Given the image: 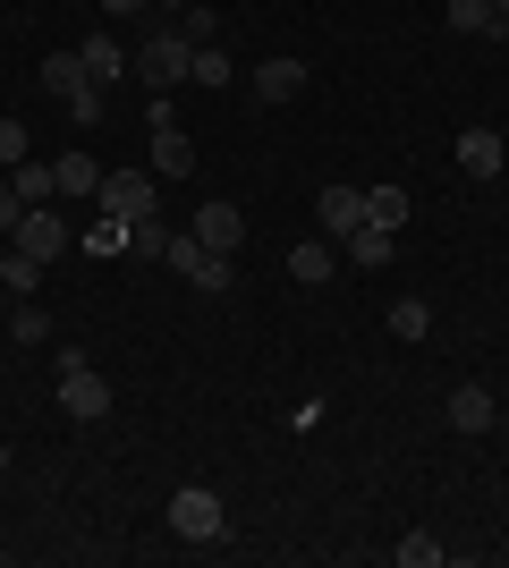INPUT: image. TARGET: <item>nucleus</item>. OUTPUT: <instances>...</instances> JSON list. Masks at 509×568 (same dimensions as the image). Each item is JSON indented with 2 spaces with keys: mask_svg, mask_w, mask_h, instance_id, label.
<instances>
[{
  "mask_svg": "<svg viewBox=\"0 0 509 568\" xmlns=\"http://www.w3.org/2000/svg\"><path fill=\"white\" fill-rule=\"evenodd\" d=\"M60 407H69L77 425L111 416V382L94 374V356H85V348H60Z\"/></svg>",
  "mask_w": 509,
  "mask_h": 568,
  "instance_id": "nucleus-1",
  "label": "nucleus"
},
{
  "mask_svg": "<svg viewBox=\"0 0 509 568\" xmlns=\"http://www.w3.org/2000/svg\"><path fill=\"white\" fill-rule=\"evenodd\" d=\"M162 263H170V272H187V281L204 288V297H221V288L238 281V263H230V255H213V246H204L195 230H187V237H170V255H162Z\"/></svg>",
  "mask_w": 509,
  "mask_h": 568,
  "instance_id": "nucleus-2",
  "label": "nucleus"
},
{
  "mask_svg": "<svg viewBox=\"0 0 509 568\" xmlns=\"http://www.w3.org/2000/svg\"><path fill=\"white\" fill-rule=\"evenodd\" d=\"M221 526H230V509H221V493H204V484H187V493L170 500V535H179V544H221Z\"/></svg>",
  "mask_w": 509,
  "mask_h": 568,
  "instance_id": "nucleus-3",
  "label": "nucleus"
},
{
  "mask_svg": "<svg viewBox=\"0 0 509 568\" xmlns=\"http://www.w3.org/2000/svg\"><path fill=\"white\" fill-rule=\"evenodd\" d=\"M9 246H18L34 272H51V263L69 255V230H60V213H51V204H26V221L9 230Z\"/></svg>",
  "mask_w": 509,
  "mask_h": 568,
  "instance_id": "nucleus-4",
  "label": "nucleus"
},
{
  "mask_svg": "<svg viewBox=\"0 0 509 568\" xmlns=\"http://www.w3.org/2000/svg\"><path fill=\"white\" fill-rule=\"evenodd\" d=\"M187 60H195V43H187V34H179V26H162V34H153V43L136 51V77H145L153 94H170V85L187 77Z\"/></svg>",
  "mask_w": 509,
  "mask_h": 568,
  "instance_id": "nucleus-5",
  "label": "nucleus"
},
{
  "mask_svg": "<svg viewBox=\"0 0 509 568\" xmlns=\"http://www.w3.org/2000/svg\"><path fill=\"white\" fill-rule=\"evenodd\" d=\"M195 170V144H187V128L170 119V102L153 94V179H187Z\"/></svg>",
  "mask_w": 509,
  "mask_h": 568,
  "instance_id": "nucleus-6",
  "label": "nucleus"
},
{
  "mask_svg": "<svg viewBox=\"0 0 509 568\" xmlns=\"http://www.w3.org/2000/svg\"><path fill=\"white\" fill-rule=\"evenodd\" d=\"M94 204H102V213H120V221L153 213V170H102V187H94Z\"/></svg>",
  "mask_w": 509,
  "mask_h": 568,
  "instance_id": "nucleus-7",
  "label": "nucleus"
},
{
  "mask_svg": "<svg viewBox=\"0 0 509 568\" xmlns=\"http://www.w3.org/2000/svg\"><path fill=\"white\" fill-rule=\"evenodd\" d=\"M187 230L204 237L213 255H230V246L246 237V213H238V204H195V221H187Z\"/></svg>",
  "mask_w": 509,
  "mask_h": 568,
  "instance_id": "nucleus-8",
  "label": "nucleus"
},
{
  "mask_svg": "<svg viewBox=\"0 0 509 568\" xmlns=\"http://www.w3.org/2000/svg\"><path fill=\"white\" fill-rule=\"evenodd\" d=\"M306 94V60H255V102H297Z\"/></svg>",
  "mask_w": 509,
  "mask_h": 568,
  "instance_id": "nucleus-9",
  "label": "nucleus"
},
{
  "mask_svg": "<svg viewBox=\"0 0 509 568\" xmlns=\"http://www.w3.org/2000/svg\"><path fill=\"white\" fill-rule=\"evenodd\" d=\"M501 162H509V144L492 136V128H467L459 136V170L467 179H501Z\"/></svg>",
  "mask_w": 509,
  "mask_h": 568,
  "instance_id": "nucleus-10",
  "label": "nucleus"
},
{
  "mask_svg": "<svg viewBox=\"0 0 509 568\" xmlns=\"http://www.w3.org/2000/svg\"><path fill=\"white\" fill-rule=\"evenodd\" d=\"M492 416H501V407H492L485 382H459V390H450V425L459 433H492Z\"/></svg>",
  "mask_w": 509,
  "mask_h": 568,
  "instance_id": "nucleus-11",
  "label": "nucleus"
},
{
  "mask_svg": "<svg viewBox=\"0 0 509 568\" xmlns=\"http://www.w3.org/2000/svg\"><path fill=\"white\" fill-rule=\"evenodd\" d=\"M315 213H323V237H348V230L365 221V187H323Z\"/></svg>",
  "mask_w": 509,
  "mask_h": 568,
  "instance_id": "nucleus-12",
  "label": "nucleus"
},
{
  "mask_svg": "<svg viewBox=\"0 0 509 568\" xmlns=\"http://www.w3.org/2000/svg\"><path fill=\"white\" fill-rule=\"evenodd\" d=\"M51 179H60V195H94L102 187V162L85 153V144H69V153L51 162Z\"/></svg>",
  "mask_w": 509,
  "mask_h": 568,
  "instance_id": "nucleus-13",
  "label": "nucleus"
},
{
  "mask_svg": "<svg viewBox=\"0 0 509 568\" xmlns=\"http://www.w3.org/2000/svg\"><path fill=\"white\" fill-rule=\"evenodd\" d=\"M339 272V255H332V237H306V246H289V281H306V288H323Z\"/></svg>",
  "mask_w": 509,
  "mask_h": 568,
  "instance_id": "nucleus-14",
  "label": "nucleus"
},
{
  "mask_svg": "<svg viewBox=\"0 0 509 568\" xmlns=\"http://www.w3.org/2000/svg\"><path fill=\"white\" fill-rule=\"evenodd\" d=\"M85 85H94V77H85V60H77V51H51V60H43V94L77 102V94H85Z\"/></svg>",
  "mask_w": 509,
  "mask_h": 568,
  "instance_id": "nucleus-15",
  "label": "nucleus"
},
{
  "mask_svg": "<svg viewBox=\"0 0 509 568\" xmlns=\"http://www.w3.org/2000/svg\"><path fill=\"white\" fill-rule=\"evenodd\" d=\"M77 60H85V77H94V85H120V77H128V69H136V60H128V51H120V43H111V34H94V43L77 51Z\"/></svg>",
  "mask_w": 509,
  "mask_h": 568,
  "instance_id": "nucleus-16",
  "label": "nucleus"
},
{
  "mask_svg": "<svg viewBox=\"0 0 509 568\" xmlns=\"http://www.w3.org/2000/svg\"><path fill=\"white\" fill-rule=\"evenodd\" d=\"M390 237H399V230H383V221H357L339 246H348V263H365V272H374V263H390Z\"/></svg>",
  "mask_w": 509,
  "mask_h": 568,
  "instance_id": "nucleus-17",
  "label": "nucleus"
},
{
  "mask_svg": "<svg viewBox=\"0 0 509 568\" xmlns=\"http://www.w3.org/2000/svg\"><path fill=\"white\" fill-rule=\"evenodd\" d=\"M450 26H459V34H476V43H501L509 26L492 18V0H450Z\"/></svg>",
  "mask_w": 509,
  "mask_h": 568,
  "instance_id": "nucleus-18",
  "label": "nucleus"
},
{
  "mask_svg": "<svg viewBox=\"0 0 509 568\" xmlns=\"http://www.w3.org/2000/svg\"><path fill=\"white\" fill-rule=\"evenodd\" d=\"M9 187H18L26 204H51V195H60V179H51V162H34V153H26V162L9 170Z\"/></svg>",
  "mask_w": 509,
  "mask_h": 568,
  "instance_id": "nucleus-19",
  "label": "nucleus"
},
{
  "mask_svg": "<svg viewBox=\"0 0 509 568\" xmlns=\"http://www.w3.org/2000/svg\"><path fill=\"white\" fill-rule=\"evenodd\" d=\"M128 255H136V263H162L170 255V230L153 213H136V221H128Z\"/></svg>",
  "mask_w": 509,
  "mask_h": 568,
  "instance_id": "nucleus-20",
  "label": "nucleus"
},
{
  "mask_svg": "<svg viewBox=\"0 0 509 568\" xmlns=\"http://www.w3.org/2000/svg\"><path fill=\"white\" fill-rule=\"evenodd\" d=\"M187 77H195V85H230V77H238V60H230V51H221V43H195Z\"/></svg>",
  "mask_w": 509,
  "mask_h": 568,
  "instance_id": "nucleus-21",
  "label": "nucleus"
},
{
  "mask_svg": "<svg viewBox=\"0 0 509 568\" xmlns=\"http://www.w3.org/2000/svg\"><path fill=\"white\" fill-rule=\"evenodd\" d=\"M9 339H18V348H43V339H51V314L34 306V297H18V314H9Z\"/></svg>",
  "mask_w": 509,
  "mask_h": 568,
  "instance_id": "nucleus-22",
  "label": "nucleus"
},
{
  "mask_svg": "<svg viewBox=\"0 0 509 568\" xmlns=\"http://www.w3.org/2000/svg\"><path fill=\"white\" fill-rule=\"evenodd\" d=\"M365 221H383V230H408V195H399V187H365Z\"/></svg>",
  "mask_w": 509,
  "mask_h": 568,
  "instance_id": "nucleus-23",
  "label": "nucleus"
},
{
  "mask_svg": "<svg viewBox=\"0 0 509 568\" xmlns=\"http://www.w3.org/2000/svg\"><path fill=\"white\" fill-rule=\"evenodd\" d=\"M434 332V306H425V297H399V306H390V339H425Z\"/></svg>",
  "mask_w": 509,
  "mask_h": 568,
  "instance_id": "nucleus-24",
  "label": "nucleus"
},
{
  "mask_svg": "<svg viewBox=\"0 0 509 568\" xmlns=\"http://www.w3.org/2000/svg\"><path fill=\"white\" fill-rule=\"evenodd\" d=\"M179 34H187V43H221V18L204 0H187V9H179Z\"/></svg>",
  "mask_w": 509,
  "mask_h": 568,
  "instance_id": "nucleus-25",
  "label": "nucleus"
},
{
  "mask_svg": "<svg viewBox=\"0 0 509 568\" xmlns=\"http://www.w3.org/2000/svg\"><path fill=\"white\" fill-rule=\"evenodd\" d=\"M85 246H94V255H120V246H128V221H120V213H102L94 230H85Z\"/></svg>",
  "mask_w": 509,
  "mask_h": 568,
  "instance_id": "nucleus-26",
  "label": "nucleus"
},
{
  "mask_svg": "<svg viewBox=\"0 0 509 568\" xmlns=\"http://www.w3.org/2000/svg\"><path fill=\"white\" fill-rule=\"evenodd\" d=\"M26 162V119H0V170Z\"/></svg>",
  "mask_w": 509,
  "mask_h": 568,
  "instance_id": "nucleus-27",
  "label": "nucleus"
},
{
  "mask_svg": "<svg viewBox=\"0 0 509 568\" xmlns=\"http://www.w3.org/2000/svg\"><path fill=\"white\" fill-rule=\"evenodd\" d=\"M434 560H441L434 535H408V544H399V568H434Z\"/></svg>",
  "mask_w": 509,
  "mask_h": 568,
  "instance_id": "nucleus-28",
  "label": "nucleus"
},
{
  "mask_svg": "<svg viewBox=\"0 0 509 568\" xmlns=\"http://www.w3.org/2000/svg\"><path fill=\"white\" fill-rule=\"evenodd\" d=\"M18 221H26V195H18V187H9V170H0V237L18 230Z\"/></svg>",
  "mask_w": 509,
  "mask_h": 568,
  "instance_id": "nucleus-29",
  "label": "nucleus"
},
{
  "mask_svg": "<svg viewBox=\"0 0 509 568\" xmlns=\"http://www.w3.org/2000/svg\"><path fill=\"white\" fill-rule=\"evenodd\" d=\"M69 119H77V128H94V119H102V85H85V94L69 102Z\"/></svg>",
  "mask_w": 509,
  "mask_h": 568,
  "instance_id": "nucleus-30",
  "label": "nucleus"
},
{
  "mask_svg": "<svg viewBox=\"0 0 509 568\" xmlns=\"http://www.w3.org/2000/svg\"><path fill=\"white\" fill-rule=\"evenodd\" d=\"M136 9H153V0H102V18H136Z\"/></svg>",
  "mask_w": 509,
  "mask_h": 568,
  "instance_id": "nucleus-31",
  "label": "nucleus"
},
{
  "mask_svg": "<svg viewBox=\"0 0 509 568\" xmlns=\"http://www.w3.org/2000/svg\"><path fill=\"white\" fill-rule=\"evenodd\" d=\"M18 263H26V255H18V246H9V237H0V281H9V272H18Z\"/></svg>",
  "mask_w": 509,
  "mask_h": 568,
  "instance_id": "nucleus-32",
  "label": "nucleus"
},
{
  "mask_svg": "<svg viewBox=\"0 0 509 568\" xmlns=\"http://www.w3.org/2000/svg\"><path fill=\"white\" fill-rule=\"evenodd\" d=\"M492 18H501V26H509V0H492Z\"/></svg>",
  "mask_w": 509,
  "mask_h": 568,
  "instance_id": "nucleus-33",
  "label": "nucleus"
},
{
  "mask_svg": "<svg viewBox=\"0 0 509 568\" xmlns=\"http://www.w3.org/2000/svg\"><path fill=\"white\" fill-rule=\"evenodd\" d=\"M153 9H187V0H153Z\"/></svg>",
  "mask_w": 509,
  "mask_h": 568,
  "instance_id": "nucleus-34",
  "label": "nucleus"
},
{
  "mask_svg": "<svg viewBox=\"0 0 509 568\" xmlns=\"http://www.w3.org/2000/svg\"><path fill=\"white\" fill-rule=\"evenodd\" d=\"M0 467H9V450H0Z\"/></svg>",
  "mask_w": 509,
  "mask_h": 568,
  "instance_id": "nucleus-35",
  "label": "nucleus"
}]
</instances>
